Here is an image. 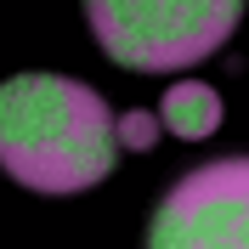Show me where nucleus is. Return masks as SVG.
Here are the masks:
<instances>
[{
    "mask_svg": "<svg viewBox=\"0 0 249 249\" xmlns=\"http://www.w3.org/2000/svg\"><path fill=\"white\" fill-rule=\"evenodd\" d=\"M119 113L62 74H12L0 85V164L29 193H85L119 164Z\"/></svg>",
    "mask_w": 249,
    "mask_h": 249,
    "instance_id": "obj_1",
    "label": "nucleus"
},
{
    "mask_svg": "<svg viewBox=\"0 0 249 249\" xmlns=\"http://www.w3.org/2000/svg\"><path fill=\"white\" fill-rule=\"evenodd\" d=\"M96 46L130 74H170L215 57L244 23V0H85Z\"/></svg>",
    "mask_w": 249,
    "mask_h": 249,
    "instance_id": "obj_2",
    "label": "nucleus"
},
{
    "mask_svg": "<svg viewBox=\"0 0 249 249\" xmlns=\"http://www.w3.org/2000/svg\"><path fill=\"white\" fill-rule=\"evenodd\" d=\"M147 249H249V159H221L159 198Z\"/></svg>",
    "mask_w": 249,
    "mask_h": 249,
    "instance_id": "obj_3",
    "label": "nucleus"
},
{
    "mask_svg": "<svg viewBox=\"0 0 249 249\" xmlns=\"http://www.w3.org/2000/svg\"><path fill=\"white\" fill-rule=\"evenodd\" d=\"M159 119H164V130L181 142H204L221 130V96L215 85H204V79H176L170 91H164V102H159Z\"/></svg>",
    "mask_w": 249,
    "mask_h": 249,
    "instance_id": "obj_4",
    "label": "nucleus"
},
{
    "mask_svg": "<svg viewBox=\"0 0 249 249\" xmlns=\"http://www.w3.org/2000/svg\"><path fill=\"white\" fill-rule=\"evenodd\" d=\"M159 108H130V113H119V147L124 153H147L159 142Z\"/></svg>",
    "mask_w": 249,
    "mask_h": 249,
    "instance_id": "obj_5",
    "label": "nucleus"
}]
</instances>
